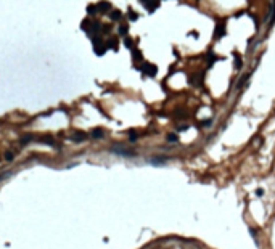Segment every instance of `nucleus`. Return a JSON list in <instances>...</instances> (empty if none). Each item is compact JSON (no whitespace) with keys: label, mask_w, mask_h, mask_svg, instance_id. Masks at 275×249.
I'll use <instances>...</instances> for the list:
<instances>
[{"label":"nucleus","mask_w":275,"mask_h":249,"mask_svg":"<svg viewBox=\"0 0 275 249\" xmlns=\"http://www.w3.org/2000/svg\"><path fill=\"white\" fill-rule=\"evenodd\" d=\"M31 138H32L31 135H24V137H21V143H23V145H26V143L31 142Z\"/></svg>","instance_id":"a211bd4d"},{"label":"nucleus","mask_w":275,"mask_h":249,"mask_svg":"<svg viewBox=\"0 0 275 249\" xmlns=\"http://www.w3.org/2000/svg\"><path fill=\"white\" fill-rule=\"evenodd\" d=\"M233 56H235L233 68H235V69H240V68H241V66H243V63H241V58H240V56H238V55H237V53H233Z\"/></svg>","instance_id":"9d476101"},{"label":"nucleus","mask_w":275,"mask_h":249,"mask_svg":"<svg viewBox=\"0 0 275 249\" xmlns=\"http://www.w3.org/2000/svg\"><path fill=\"white\" fill-rule=\"evenodd\" d=\"M225 36V24L224 23H220V24L216 26V31H214V37L216 39H220V37Z\"/></svg>","instance_id":"7ed1b4c3"},{"label":"nucleus","mask_w":275,"mask_h":249,"mask_svg":"<svg viewBox=\"0 0 275 249\" xmlns=\"http://www.w3.org/2000/svg\"><path fill=\"white\" fill-rule=\"evenodd\" d=\"M87 13H89V16H95V15L98 13L97 5H89V7H87Z\"/></svg>","instance_id":"1a4fd4ad"},{"label":"nucleus","mask_w":275,"mask_h":249,"mask_svg":"<svg viewBox=\"0 0 275 249\" xmlns=\"http://www.w3.org/2000/svg\"><path fill=\"white\" fill-rule=\"evenodd\" d=\"M85 138H87V134H85V132H76V134H73V137H71L73 142H84Z\"/></svg>","instance_id":"20e7f679"},{"label":"nucleus","mask_w":275,"mask_h":249,"mask_svg":"<svg viewBox=\"0 0 275 249\" xmlns=\"http://www.w3.org/2000/svg\"><path fill=\"white\" fill-rule=\"evenodd\" d=\"M13 158H15V154H13L11 151H7V153H5V159H7V161H13Z\"/></svg>","instance_id":"6ab92c4d"},{"label":"nucleus","mask_w":275,"mask_h":249,"mask_svg":"<svg viewBox=\"0 0 275 249\" xmlns=\"http://www.w3.org/2000/svg\"><path fill=\"white\" fill-rule=\"evenodd\" d=\"M132 56H133V60H135V61H142V60H143L142 52H140V50H132Z\"/></svg>","instance_id":"9b49d317"},{"label":"nucleus","mask_w":275,"mask_h":249,"mask_svg":"<svg viewBox=\"0 0 275 249\" xmlns=\"http://www.w3.org/2000/svg\"><path fill=\"white\" fill-rule=\"evenodd\" d=\"M117 39L116 37H111L108 42H106V48H111V50H114V52H117Z\"/></svg>","instance_id":"0eeeda50"},{"label":"nucleus","mask_w":275,"mask_h":249,"mask_svg":"<svg viewBox=\"0 0 275 249\" xmlns=\"http://www.w3.org/2000/svg\"><path fill=\"white\" fill-rule=\"evenodd\" d=\"M127 15H129V19H130V21H137V19H138V15L133 11V10H129V11H127Z\"/></svg>","instance_id":"4468645a"},{"label":"nucleus","mask_w":275,"mask_h":249,"mask_svg":"<svg viewBox=\"0 0 275 249\" xmlns=\"http://www.w3.org/2000/svg\"><path fill=\"white\" fill-rule=\"evenodd\" d=\"M127 31H129V28H127L125 24H121V26H119V29H117V32L121 34V36H125V34H127Z\"/></svg>","instance_id":"2eb2a0df"},{"label":"nucleus","mask_w":275,"mask_h":249,"mask_svg":"<svg viewBox=\"0 0 275 249\" xmlns=\"http://www.w3.org/2000/svg\"><path fill=\"white\" fill-rule=\"evenodd\" d=\"M167 140H169V142H177V135H175V134H169V135H167Z\"/></svg>","instance_id":"aec40b11"},{"label":"nucleus","mask_w":275,"mask_h":249,"mask_svg":"<svg viewBox=\"0 0 275 249\" xmlns=\"http://www.w3.org/2000/svg\"><path fill=\"white\" fill-rule=\"evenodd\" d=\"M256 195H257V196H262V190H261V188H259L257 191H256Z\"/></svg>","instance_id":"4be33fe9"},{"label":"nucleus","mask_w":275,"mask_h":249,"mask_svg":"<svg viewBox=\"0 0 275 249\" xmlns=\"http://www.w3.org/2000/svg\"><path fill=\"white\" fill-rule=\"evenodd\" d=\"M129 137H130V142H135V140H137V134H135L133 130L129 132Z\"/></svg>","instance_id":"412c9836"},{"label":"nucleus","mask_w":275,"mask_h":249,"mask_svg":"<svg viewBox=\"0 0 275 249\" xmlns=\"http://www.w3.org/2000/svg\"><path fill=\"white\" fill-rule=\"evenodd\" d=\"M90 135H92V138L100 140V138H103V137H105V130H103V129H93Z\"/></svg>","instance_id":"423d86ee"},{"label":"nucleus","mask_w":275,"mask_h":249,"mask_svg":"<svg viewBox=\"0 0 275 249\" xmlns=\"http://www.w3.org/2000/svg\"><path fill=\"white\" fill-rule=\"evenodd\" d=\"M90 26H92V23H90L89 18H87V19H84V21L81 23V29H82V31H89Z\"/></svg>","instance_id":"f8f14e48"},{"label":"nucleus","mask_w":275,"mask_h":249,"mask_svg":"<svg viewBox=\"0 0 275 249\" xmlns=\"http://www.w3.org/2000/svg\"><path fill=\"white\" fill-rule=\"evenodd\" d=\"M113 153H116V154H121V156H135V153H133V151H129V150H122V148H114Z\"/></svg>","instance_id":"6e6552de"},{"label":"nucleus","mask_w":275,"mask_h":249,"mask_svg":"<svg viewBox=\"0 0 275 249\" xmlns=\"http://www.w3.org/2000/svg\"><path fill=\"white\" fill-rule=\"evenodd\" d=\"M101 32H105V34H109V32H111V26H109V24H105V26L101 24Z\"/></svg>","instance_id":"f3484780"},{"label":"nucleus","mask_w":275,"mask_h":249,"mask_svg":"<svg viewBox=\"0 0 275 249\" xmlns=\"http://www.w3.org/2000/svg\"><path fill=\"white\" fill-rule=\"evenodd\" d=\"M216 60H217V56H216V55H212V53L208 55V68H211V66L214 64Z\"/></svg>","instance_id":"ddd939ff"},{"label":"nucleus","mask_w":275,"mask_h":249,"mask_svg":"<svg viewBox=\"0 0 275 249\" xmlns=\"http://www.w3.org/2000/svg\"><path fill=\"white\" fill-rule=\"evenodd\" d=\"M124 45L127 47V48H132V47H133L132 39H130V37H125V39H124Z\"/></svg>","instance_id":"dca6fc26"},{"label":"nucleus","mask_w":275,"mask_h":249,"mask_svg":"<svg viewBox=\"0 0 275 249\" xmlns=\"http://www.w3.org/2000/svg\"><path fill=\"white\" fill-rule=\"evenodd\" d=\"M109 18H111V21H121V18H122L121 10H111L109 11Z\"/></svg>","instance_id":"39448f33"},{"label":"nucleus","mask_w":275,"mask_h":249,"mask_svg":"<svg viewBox=\"0 0 275 249\" xmlns=\"http://www.w3.org/2000/svg\"><path fill=\"white\" fill-rule=\"evenodd\" d=\"M97 10H98V13H103V15H106V13L111 11V3H109L108 0H101V2H98Z\"/></svg>","instance_id":"f03ea898"},{"label":"nucleus","mask_w":275,"mask_h":249,"mask_svg":"<svg viewBox=\"0 0 275 249\" xmlns=\"http://www.w3.org/2000/svg\"><path fill=\"white\" fill-rule=\"evenodd\" d=\"M138 69L142 71L143 74L150 76V77H154L156 72H158V68H156L154 64H151V63H143V66H142V68H138Z\"/></svg>","instance_id":"f257e3e1"}]
</instances>
